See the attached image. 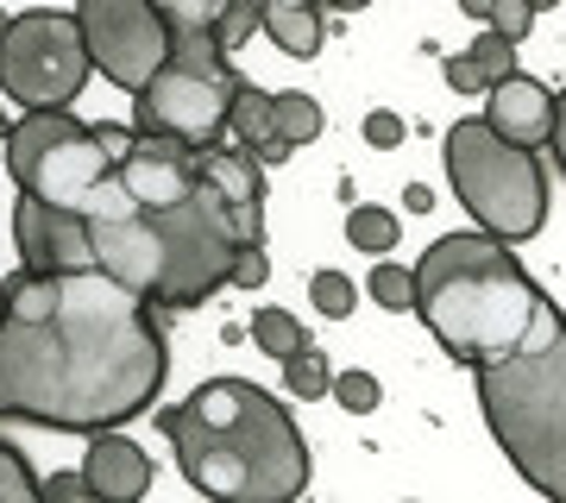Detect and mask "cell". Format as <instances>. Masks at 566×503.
Returning <instances> with one entry per match:
<instances>
[{
    "label": "cell",
    "mask_w": 566,
    "mask_h": 503,
    "mask_svg": "<svg viewBox=\"0 0 566 503\" xmlns=\"http://www.w3.org/2000/svg\"><path fill=\"white\" fill-rule=\"evenodd\" d=\"M441 158H447V182H453V196L465 201V214L485 227V233L523 245V240H535V233L547 227L542 151L504 139L485 114L447 126Z\"/></svg>",
    "instance_id": "8992f818"
},
{
    "label": "cell",
    "mask_w": 566,
    "mask_h": 503,
    "mask_svg": "<svg viewBox=\"0 0 566 503\" xmlns=\"http://www.w3.org/2000/svg\"><path fill=\"white\" fill-rule=\"evenodd\" d=\"M151 7L164 13L170 32H214L227 13V0H151Z\"/></svg>",
    "instance_id": "cb8c5ba5"
},
{
    "label": "cell",
    "mask_w": 566,
    "mask_h": 503,
    "mask_svg": "<svg viewBox=\"0 0 566 503\" xmlns=\"http://www.w3.org/2000/svg\"><path fill=\"white\" fill-rule=\"evenodd\" d=\"M76 25L88 63L126 95L145 88L151 70H164V57H170V25L151 0H76Z\"/></svg>",
    "instance_id": "30bf717a"
},
{
    "label": "cell",
    "mask_w": 566,
    "mask_h": 503,
    "mask_svg": "<svg viewBox=\"0 0 566 503\" xmlns=\"http://www.w3.org/2000/svg\"><path fill=\"white\" fill-rule=\"evenodd\" d=\"M460 13H472V20H491V0H460Z\"/></svg>",
    "instance_id": "8d00e7d4"
},
{
    "label": "cell",
    "mask_w": 566,
    "mask_h": 503,
    "mask_svg": "<svg viewBox=\"0 0 566 503\" xmlns=\"http://www.w3.org/2000/svg\"><path fill=\"white\" fill-rule=\"evenodd\" d=\"M88 44H82L76 13H13L0 25V95L20 107H70L88 82Z\"/></svg>",
    "instance_id": "9c48e42d"
},
{
    "label": "cell",
    "mask_w": 566,
    "mask_h": 503,
    "mask_svg": "<svg viewBox=\"0 0 566 503\" xmlns=\"http://www.w3.org/2000/svg\"><path fill=\"white\" fill-rule=\"evenodd\" d=\"M290 7H327V0H290Z\"/></svg>",
    "instance_id": "ab89813d"
},
{
    "label": "cell",
    "mask_w": 566,
    "mask_h": 503,
    "mask_svg": "<svg viewBox=\"0 0 566 503\" xmlns=\"http://www.w3.org/2000/svg\"><path fill=\"white\" fill-rule=\"evenodd\" d=\"M491 441L542 497L566 503V315L547 308L510 359L472 365Z\"/></svg>",
    "instance_id": "5b68a950"
},
{
    "label": "cell",
    "mask_w": 566,
    "mask_h": 503,
    "mask_svg": "<svg viewBox=\"0 0 566 503\" xmlns=\"http://www.w3.org/2000/svg\"><path fill=\"white\" fill-rule=\"evenodd\" d=\"M353 296H359V290H353L346 271H315V277H308V302L322 308L327 322H346V315H353Z\"/></svg>",
    "instance_id": "d4e9b609"
},
{
    "label": "cell",
    "mask_w": 566,
    "mask_h": 503,
    "mask_svg": "<svg viewBox=\"0 0 566 503\" xmlns=\"http://www.w3.org/2000/svg\"><path fill=\"white\" fill-rule=\"evenodd\" d=\"M547 145H554V164L566 170V88H554V133H547Z\"/></svg>",
    "instance_id": "e575fe53"
},
{
    "label": "cell",
    "mask_w": 566,
    "mask_h": 503,
    "mask_svg": "<svg viewBox=\"0 0 566 503\" xmlns=\"http://www.w3.org/2000/svg\"><path fill=\"white\" fill-rule=\"evenodd\" d=\"M365 139L390 151V145H403V120H397L390 107H371V114H365Z\"/></svg>",
    "instance_id": "1f68e13d"
},
{
    "label": "cell",
    "mask_w": 566,
    "mask_h": 503,
    "mask_svg": "<svg viewBox=\"0 0 566 503\" xmlns=\"http://www.w3.org/2000/svg\"><path fill=\"white\" fill-rule=\"evenodd\" d=\"M365 290H371V302L378 308H390V315H403V308H416V271H403V264L378 259L371 264V277H365Z\"/></svg>",
    "instance_id": "44dd1931"
},
{
    "label": "cell",
    "mask_w": 566,
    "mask_h": 503,
    "mask_svg": "<svg viewBox=\"0 0 566 503\" xmlns=\"http://www.w3.org/2000/svg\"><path fill=\"white\" fill-rule=\"evenodd\" d=\"M196 177L227 201L240 245H264V164L252 158V151H221V145H208V151H196Z\"/></svg>",
    "instance_id": "4fadbf2b"
},
{
    "label": "cell",
    "mask_w": 566,
    "mask_h": 503,
    "mask_svg": "<svg viewBox=\"0 0 566 503\" xmlns=\"http://www.w3.org/2000/svg\"><path fill=\"white\" fill-rule=\"evenodd\" d=\"M303 340L308 334H303V322H296L290 308H259V315H252V346L271 353V359H283L290 346H303Z\"/></svg>",
    "instance_id": "7402d4cb"
},
{
    "label": "cell",
    "mask_w": 566,
    "mask_h": 503,
    "mask_svg": "<svg viewBox=\"0 0 566 503\" xmlns=\"http://www.w3.org/2000/svg\"><path fill=\"white\" fill-rule=\"evenodd\" d=\"M13 245H20L25 271H76V264H95L88 221H82L76 208H57V201H39V196L13 201Z\"/></svg>",
    "instance_id": "8fae6325"
},
{
    "label": "cell",
    "mask_w": 566,
    "mask_h": 503,
    "mask_svg": "<svg viewBox=\"0 0 566 503\" xmlns=\"http://www.w3.org/2000/svg\"><path fill=\"white\" fill-rule=\"evenodd\" d=\"M0 139H7V114H0Z\"/></svg>",
    "instance_id": "60d3db41"
},
{
    "label": "cell",
    "mask_w": 566,
    "mask_h": 503,
    "mask_svg": "<svg viewBox=\"0 0 566 503\" xmlns=\"http://www.w3.org/2000/svg\"><path fill=\"white\" fill-rule=\"evenodd\" d=\"M491 32H504L510 44H523L528 39V25H535V7L528 0H491Z\"/></svg>",
    "instance_id": "f1b7e54d"
},
{
    "label": "cell",
    "mask_w": 566,
    "mask_h": 503,
    "mask_svg": "<svg viewBox=\"0 0 566 503\" xmlns=\"http://www.w3.org/2000/svg\"><path fill=\"white\" fill-rule=\"evenodd\" d=\"M485 120L504 133V139H516V145H528V151H542L547 145V133H554V88L547 82H535V76H497L485 88Z\"/></svg>",
    "instance_id": "5bb4252c"
},
{
    "label": "cell",
    "mask_w": 566,
    "mask_h": 503,
    "mask_svg": "<svg viewBox=\"0 0 566 503\" xmlns=\"http://www.w3.org/2000/svg\"><path fill=\"white\" fill-rule=\"evenodd\" d=\"M170 353L145 296L102 264L13 271L0 283V422L102 434L145 416Z\"/></svg>",
    "instance_id": "6da1fadb"
},
{
    "label": "cell",
    "mask_w": 566,
    "mask_h": 503,
    "mask_svg": "<svg viewBox=\"0 0 566 503\" xmlns=\"http://www.w3.org/2000/svg\"><path fill=\"white\" fill-rule=\"evenodd\" d=\"M233 88H240V70L214 44V32H170L164 70H151V82L133 88V126L182 139L189 151H208L227 133Z\"/></svg>",
    "instance_id": "ba28073f"
},
{
    "label": "cell",
    "mask_w": 566,
    "mask_h": 503,
    "mask_svg": "<svg viewBox=\"0 0 566 503\" xmlns=\"http://www.w3.org/2000/svg\"><path fill=\"white\" fill-rule=\"evenodd\" d=\"M327 390H334V402H340L346 416H371V409L385 402V384L371 378V371H340Z\"/></svg>",
    "instance_id": "4316f807"
},
{
    "label": "cell",
    "mask_w": 566,
    "mask_h": 503,
    "mask_svg": "<svg viewBox=\"0 0 566 503\" xmlns=\"http://www.w3.org/2000/svg\"><path fill=\"white\" fill-rule=\"evenodd\" d=\"M465 57H472V70H479V76H485V88L497 76H510V70H516V44L504 39V32H479V39L465 44Z\"/></svg>",
    "instance_id": "484cf974"
},
{
    "label": "cell",
    "mask_w": 566,
    "mask_h": 503,
    "mask_svg": "<svg viewBox=\"0 0 566 503\" xmlns=\"http://www.w3.org/2000/svg\"><path fill=\"white\" fill-rule=\"evenodd\" d=\"M271 114H277V139L290 145V151H303L308 139H322V101L303 95V88L271 95Z\"/></svg>",
    "instance_id": "ac0fdd59"
},
{
    "label": "cell",
    "mask_w": 566,
    "mask_h": 503,
    "mask_svg": "<svg viewBox=\"0 0 566 503\" xmlns=\"http://www.w3.org/2000/svg\"><path fill=\"white\" fill-rule=\"evenodd\" d=\"M264 277H271V259H264V245H240V252H233V277H227V283H240V290H259Z\"/></svg>",
    "instance_id": "f546056e"
},
{
    "label": "cell",
    "mask_w": 566,
    "mask_h": 503,
    "mask_svg": "<svg viewBox=\"0 0 566 503\" xmlns=\"http://www.w3.org/2000/svg\"><path fill=\"white\" fill-rule=\"evenodd\" d=\"M528 7H535V13H547V7H560V0H528Z\"/></svg>",
    "instance_id": "f35d334b"
},
{
    "label": "cell",
    "mask_w": 566,
    "mask_h": 503,
    "mask_svg": "<svg viewBox=\"0 0 566 503\" xmlns=\"http://www.w3.org/2000/svg\"><path fill=\"white\" fill-rule=\"evenodd\" d=\"M44 497H88V479L82 472H51L44 479Z\"/></svg>",
    "instance_id": "836d02e7"
},
{
    "label": "cell",
    "mask_w": 566,
    "mask_h": 503,
    "mask_svg": "<svg viewBox=\"0 0 566 503\" xmlns=\"http://www.w3.org/2000/svg\"><path fill=\"white\" fill-rule=\"evenodd\" d=\"M441 76H447V88H453V95H485V76L472 70V57H465V51H453V57L441 63Z\"/></svg>",
    "instance_id": "4dcf8cb0"
},
{
    "label": "cell",
    "mask_w": 566,
    "mask_h": 503,
    "mask_svg": "<svg viewBox=\"0 0 566 503\" xmlns=\"http://www.w3.org/2000/svg\"><path fill=\"white\" fill-rule=\"evenodd\" d=\"M95 139H102V151H107V158H114V164H120L126 158V145H133V139H139V126H95Z\"/></svg>",
    "instance_id": "d6a6232c"
},
{
    "label": "cell",
    "mask_w": 566,
    "mask_h": 503,
    "mask_svg": "<svg viewBox=\"0 0 566 503\" xmlns=\"http://www.w3.org/2000/svg\"><path fill=\"white\" fill-rule=\"evenodd\" d=\"M182 479L221 503H277L308 484V441L271 390L208 378L158 416Z\"/></svg>",
    "instance_id": "7a4b0ae2"
},
{
    "label": "cell",
    "mask_w": 566,
    "mask_h": 503,
    "mask_svg": "<svg viewBox=\"0 0 566 503\" xmlns=\"http://www.w3.org/2000/svg\"><path fill=\"white\" fill-rule=\"evenodd\" d=\"M554 308L497 233H447L416 259V315L460 365L510 359Z\"/></svg>",
    "instance_id": "3957f363"
},
{
    "label": "cell",
    "mask_w": 566,
    "mask_h": 503,
    "mask_svg": "<svg viewBox=\"0 0 566 503\" xmlns=\"http://www.w3.org/2000/svg\"><path fill=\"white\" fill-rule=\"evenodd\" d=\"M114 177H120V189L139 208H170V201H182L202 182L196 177V151L182 139H164V133H139L126 145V158L114 164Z\"/></svg>",
    "instance_id": "7c38bea8"
},
{
    "label": "cell",
    "mask_w": 566,
    "mask_h": 503,
    "mask_svg": "<svg viewBox=\"0 0 566 503\" xmlns=\"http://www.w3.org/2000/svg\"><path fill=\"white\" fill-rule=\"evenodd\" d=\"M259 32L283 57H315L322 51V7H290V0H259Z\"/></svg>",
    "instance_id": "e0dca14e"
},
{
    "label": "cell",
    "mask_w": 566,
    "mask_h": 503,
    "mask_svg": "<svg viewBox=\"0 0 566 503\" xmlns=\"http://www.w3.org/2000/svg\"><path fill=\"white\" fill-rule=\"evenodd\" d=\"M403 208H409V214H428V208H434L428 182H409V189H403Z\"/></svg>",
    "instance_id": "d590c367"
},
{
    "label": "cell",
    "mask_w": 566,
    "mask_h": 503,
    "mask_svg": "<svg viewBox=\"0 0 566 503\" xmlns=\"http://www.w3.org/2000/svg\"><path fill=\"white\" fill-rule=\"evenodd\" d=\"M252 32H259V0H227L221 25H214V44H221L227 57H233V51H240Z\"/></svg>",
    "instance_id": "83f0119b"
},
{
    "label": "cell",
    "mask_w": 566,
    "mask_h": 503,
    "mask_svg": "<svg viewBox=\"0 0 566 503\" xmlns=\"http://www.w3.org/2000/svg\"><path fill=\"white\" fill-rule=\"evenodd\" d=\"M277 365H283V390H290V397H303V402L327 397V384H334V371H327V353H322L315 340L290 346Z\"/></svg>",
    "instance_id": "d6986e66"
},
{
    "label": "cell",
    "mask_w": 566,
    "mask_h": 503,
    "mask_svg": "<svg viewBox=\"0 0 566 503\" xmlns=\"http://www.w3.org/2000/svg\"><path fill=\"white\" fill-rule=\"evenodd\" d=\"M227 126L240 133V145L252 151L259 164H283L296 158L290 145L277 139V114H271V88H259L252 76H240V88H233V114H227Z\"/></svg>",
    "instance_id": "2e32d148"
},
{
    "label": "cell",
    "mask_w": 566,
    "mask_h": 503,
    "mask_svg": "<svg viewBox=\"0 0 566 503\" xmlns=\"http://www.w3.org/2000/svg\"><path fill=\"white\" fill-rule=\"evenodd\" d=\"M397 214L378 208V201H359V208H346V245L353 252H397Z\"/></svg>",
    "instance_id": "ffe728a7"
},
{
    "label": "cell",
    "mask_w": 566,
    "mask_h": 503,
    "mask_svg": "<svg viewBox=\"0 0 566 503\" xmlns=\"http://www.w3.org/2000/svg\"><path fill=\"white\" fill-rule=\"evenodd\" d=\"M32 497H44V479L25 465L20 447L0 441V503H32Z\"/></svg>",
    "instance_id": "603a6c76"
},
{
    "label": "cell",
    "mask_w": 566,
    "mask_h": 503,
    "mask_svg": "<svg viewBox=\"0 0 566 503\" xmlns=\"http://www.w3.org/2000/svg\"><path fill=\"white\" fill-rule=\"evenodd\" d=\"M327 7H340V13H359V7H371V0H327Z\"/></svg>",
    "instance_id": "74e56055"
},
{
    "label": "cell",
    "mask_w": 566,
    "mask_h": 503,
    "mask_svg": "<svg viewBox=\"0 0 566 503\" xmlns=\"http://www.w3.org/2000/svg\"><path fill=\"white\" fill-rule=\"evenodd\" d=\"M7 177L20 182V196L76 208L82 221L126 208V189L114 177V158L102 151L95 126H82L70 107H25V120L7 126Z\"/></svg>",
    "instance_id": "52a82bcc"
},
{
    "label": "cell",
    "mask_w": 566,
    "mask_h": 503,
    "mask_svg": "<svg viewBox=\"0 0 566 503\" xmlns=\"http://www.w3.org/2000/svg\"><path fill=\"white\" fill-rule=\"evenodd\" d=\"M82 479H88V497H114L133 503L151 491V453L139 441H126L114 428L88 434V453H82Z\"/></svg>",
    "instance_id": "9a60e30c"
},
{
    "label": "cell",
    "mask_w": 566,
    "mask_h": 503,
    "mask_svg": "<svg viewBox=\"0 0 566 503\" xmlns=\"http://www.w3.org/2000/svg\"><path fill=\"white\" fill-rule=\"evenodd\" d=\"M88 245H95V264L107 277H120L133 296L164 302V308H196L214 290H227L240 233H233L227 201L208 182H196L170 208L126 201L114 214H95Z\"/></svg>",
    "instance_id": "277c9868"
}]
</instances>
